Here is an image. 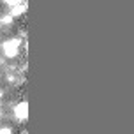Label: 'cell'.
I'll use <instances>...</instances> for the list:
<instances>
[{
    "label": "cell",
    "mask_w": 134,
    "mask_h": 134,
    "mask_svg": "<svg viewBox=\"0 0 134 134\" xmlns=\"http://www.w3.org/2000/svg\"><path fill=\"white\" fill-rule=\"evenodd\" d=\"M18 48H20V41L11 39V41H7L5 44H4V53H5L9 58H13V57L18 55Z\"/></svg>",
    "instance_id": "1"
},
{
    "label": "cell",
    "mask_w": 134,
    "mask_h": 134,
    "mask_svg": "<svg viewBox=\"0 0 134 134\" xmlns=\"http://www.w3.org/2000/svg\"><path fill=\"white\" fill-rule=\"evenodd\" d=\"M14 115H16V118H20V120H27V116H28V102L27 100L18 102V104L14 106Z\"/></svg>",
    "instance_id": "2"
},
{
    "label": "cell",
    "mask_w": 134,
    "mask_h": 134,
    "mask_svg": "<svg viewBox=\"0 0 134 134\" xmlns=\"http://www.w3.org/2000/svg\"><path fill=\"white\" fill-rule=\"evenodd\" d=\"M23 13H25V5L21 7V4H18V5L13 7V16H21Z\"/></svg>",
    "instance_id": "3"
},
{
    "label": "cell",
    "mask_w": 134,
    "mask_h": 134,
    "mask_svg": "<svg viewBox=\"0 0 134 134\" xmlns=\"http://www.w3.org/2000/svg\"><path fill=\"white\" fill-rule=\"evenodd\" d=\"M7 4H11V5H18V4H21V0H5Z\"/></svg>",
    "instance_id": "4"
},
{
    "label": "cell",
    "mask_w": 134,
    "mask_h": 134,
    "mask_svg": "<svg viewBox=\"0 0 134 134\" xmlns=\"http://www.w3.org/2000/svg\"><path fill=\"white\" fill-rule=\"evenodd\" d=\"M0 134H11V129H0Z\"/></svg>",
    "instance_id": "5"
}]
</instances>
